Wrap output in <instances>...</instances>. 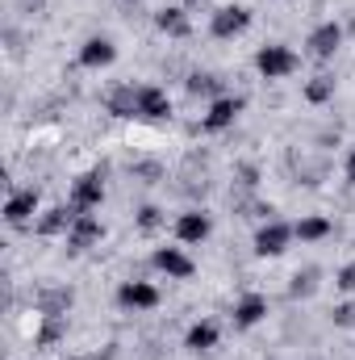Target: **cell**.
<instances>
[{
    "instance_id": "cell-20",
    "label": "cell",
    "mask_w": 355,
    "mask_h": 360,
    "mask_svg": "<svg viewBox=\"0 0 355 360\" xmlns=\"http://www.w3.org/2000/svg\"><path fill=\"white\" fill-rule=\"evenodd\" d=\"M63 331H67V323H63V314H42V331H38V348H51V344H59L63 340Z\"/></svg>"
},
{
    "instance_id": "cell-24",
    "label": "cell",
    "mask_w": 355,
    "mask_h": 360,
    "mask_svg": "<svg viewBox=\"0 0 355 360\" xmlns=\"http://www.w3.org/2000/svg\"><path fill=\"white\" fill-rule=\"evenodd\" d=\"M217 89H222V84H217L213 76H201V72L188 76V92H192V96H201V92H205V96H217Z\"/></svg>"
},
{
    "instance_id": "cell-12",
    "label": "cell",
    "mask_w": 355,
    "mask_h": 360,
    "mask_svg": "<svg viewBox=\"0 0 355 360\" xmlns=\"http://www.w3.org/2000/svg\"><path fill=\"white\" fill-rule=\"evenodd\" d=\"M168 113H172V101H168V92L155 89V84L138 89V117H151V122H159V117H168Z\"/></svg>"
},
{
    "instance_id": "cell-13",
    "label": "cell",
    "mask_w": 355,
    "mask_h": 360,
    "mask_svg": "<svg viewBox=\"0 0 355 360\" xmlns=\"http://www.w3.org/2000/svg\"><path fill=\"white\" fill-rule=\"evenodd\" d=\"M113 59H117V46H113L109 38H88L84 51H80V63H84V68H109Z\"/></svg>"
},
{
    "instance_id": "cell-29",
    "label": "cell",
    "mask_w": 355,
    "mask_h": 360,
    "mask_svg": "<svg viewBox=\"0 0 355 360\" xmlns=\"http://www.w3.org/2000/svg\"><path fill=\"white\" fill-rule=\"evenodd\" d=\"M126 4H134V0H126Z\"/></svg>"
},
{
    "instance_id": "cell-14",
    "label": "cell",
    "mask_w": 355,
    "mask_h": 360,
    "mask_svg": "<svg viewBox=\"0 0 355 360\" xmlns=\"http://www.w3.org/2000/svg\"><path fill=\"white\" fill-rule=\"evenodd\" d=\"M105 109H109L113 117H134V113H138V89H130V84L113 89L105 96Z\"/></svg>"
},
{
    "instance_id": "cell-18",
    "label": "cell",
    "mask_w": 355,
    "mask_h": 360,
    "mask_svg": "<svg viewBox=\"0 0 355 360\" xmlns=\"http://www.w3.org/2000/svg\"><path fill=\"white\" fill-rule=\"evenodd\" d=\"M72 302H76V293L59 285V289H46V293L38 297V310H42V314H67V310H72Z\"/></svg>"
},
{
    "instance_id": "cell-15",
    "label": "cell",
    "mask_w": 355,
    "mask_h": 360,
    "mask_svg": "<svg viewBox=\"0 0 355 360\" xmlns=\"http://www.w3.org/2000/svg\"><path fill=\"white\" fill-rule=\"evenodd\" d=\"M155 25H159L168 38H188V34H192V21L184 17V8H159V13H155Z\"/></svg>"
},
{
    "instance_id": "cell-25",
    "label": "cell",
    "mask_w": 355,
    "mask_h": 360,
    "mask_svg": "<svg viewBox=\"0 0 355 360\" xmlns=\"http://www.w3.org/2000/svg\"><path fill=\"white\" fill-rule=\"evenodd\" d=\"M138 226H142L147 235H151V231H159V226H163V210H155V205H142V210H138Z\"/></svg>"
},
{
    "instance_id": "cell-11",
    "label": "cell",
    "mask_w": 355,
    "mask_h": 360,
    "mask_svg": "<svg viewBox=\"0 0 355 360\" xmlns=\"http://www.w3.org/2000/svg\"><path fill=\"white\" fill-rule=\"evenodd\" d=\"M239 113H243V101L239 96H217L209 105V113H205V130H226Z\"/></svg>"
},
{
    "instance_id": "cell-6",
    "label": "cell",
    "mask_w": 355,
    "mask_h": 360,
    "mask_svg": "<svg viewBox=\"0 0 355 360\" xmlns=\"http://www.w3.org/2000/svg\"><path fill=\"white\" fill-rule=\"evenodd\" d=\"M288 239H293V226L267 222V226H260V235H255V252H260V256H280V252L288 248Z\"/></svg>"
},
{
    "instance_id": "cell-2",
    "label": "cell",
    "mask_w": 355,
    "mask_h": 360,
    "mask_svg": "<svg viewBox=\"0 0 355 360\" xmlns=\"http://www.w3.org/2000/svg\"><path fill=\"white\" fill-rule=\"evenodd\" d=\"M100 201H105V172L92 168V172H84V176L76 180V188H72V210L84 214V210H96Z\"/></svg>"
},
{
    "instance_id": "cell-19",
    "label": "cell",
    "mask_w": 355,
    "mask_h": 360,
    "mask_svg": "<svg viewBox=\"0 0 355 360\" xmlns=\"http://www.w3.org/2000/svg\"><path fill=\"white\" fill-rule=\"evenodd\" d=\"M188 352H209L213 344H217V327L213 323H196V327H188Z\"/></svg>"
},
{
    "instance_id": "cell-7",
    "label": "cell",
    "mask_w": 355,
    "mask_h": 360,
    "mask_svg": "<svg viewBox=\"0 0 355 360\" xmlns=\"http://www.w3.org/2000/svg\"><path fill=\"white\" fill-rule=\"evenodd\" d=\"M100 235H105V226H100L92 214H76V222H72V231H67V248H72V252H84V248H92Z\"/></svg>"
},
{
    "instance_id": "cell-27",
    "label": "cell",
    "mask_w": 355,
    "mask_h": 360,
    "mask_svg": "<svg viewBox=\"0 0 355 360\" xmlns=\"http://www.w3.org/2000/svg\"><path fill=\"white\" fill-rule=\"evenodd\" d=\"M335 285H339L343 293H355V260H351L343 272H339V276H335Z\"/></svg>"
},
{
    "instance_id": "cell-1",
    "label": "cell",
    "mask_w": 355,
    "mask_h": 360,
    "mask_svg": "<svg viewBox=\"0 0 355 360\" xmlns=\"http://www.w3.org/2000/svg\"><path fill=\"white\" fill-rule=\"evenodd\" d=\"M255 68L264 72L267 80H284V76H293V72H297V55H293L288 46L272 42V46H260V55H255Z\"/></svg>"
},
{
    "instance_id": "cell-23",
    "label": "cell",
    "mask_w": 355,
    "mask_h": 360,
    "mask_svg": "<svg viewBox=\"0 0 355 360\" xmlns=\"http://www.w3.org/2000/svg\"><path fill=\"white\" fill-rule=\"evenodd\" d=\"M314 289H318V269L297 272V276H293V285H288V293H293V297H309Z\"/></svg>"
},
{
    "instance_id": "cell-8",
    "label": "cell",
    "mask_w": 355,
    "mask_h": 360,
    "mask_svg": "<svg viewBox=\"0 0 355 360\" xmlns=\"http://www.w3.org/2000/svg\"><path fill=\"white\" fill-rule=\"evenodd\" d=\"M209 231H213V222H209V214H201V210H188V214L176 218L180 243H201V239H209Z\"/></svg>"
},
{
    "instance_id": "cell-26",
    "label": "cell",
    "mask_w": 355,
    "mask_h": 360,
    "mask_svg": "<svg viewBox=\"0 0 355 360\" xmlns=\"http://www.w3.org/2000/svg\"><path fill=\"white\" fill-rule=\"evenodd\" d=\"M335 323H339V327H355V302L335 306Z\"/></svg>"
},
{
    "instance_id": "cell-9",
    "label": "cell",
    "mask_w": 355,
    "mask_h": 360,
    "mask_svg": "<svg viewBox=\"0 0 355 360\" xmlns=\"http://www.w3.org/2000/svg\"><path fill=\"white\" fill-rule=\"evenodd\" d=\"M155 269L168 272V276H176V281H188V276L196 272V264H192L180 248H159V252H155Z\"/></svg>"
},
{
    "instance_id": "cell-10",
    "label": "cell",
    "mask_w": 355,
    "mask_h": 360,
    "mask_svg": "<svg viewBox=\"0 0 355 360\" xmlns=\"http://www.w3.org/2000/svg\"><path fill=\"white\" fill-rule=\"evenodd\" d=\"M339 42H343V30H339L335 21H326V25H318V30L309 34V55H314V59H330V55L339 51Z\"/></svg>"
},
{
    "instance_id": "cell-17",
    "label": "cell",
    "mask_w": 355,
    "mask_h": 360,
    "mask_svg": "<svg viewBox=\"0 0 355 360\" xmlns=\"http://www.w3.org/2000/svg\"><path fill=\"white\" fill-rule=\"evenodd\" d=\"M72 222H76V210H67V205H55V210H46V218L38 222V235H59V231H72Z\"/></svg>"
},
{
    "instance_id": "cell-5",
    "label": "cell",
    "mask_w": 355,
    "mask_h": 360,
    "mask_svg": "<svg viewBox=\"0 0 355 360\" xmlns=\"http://www.w3.org/2000/svg\"><path fill=\"white\" fill-rule=\"evenodd\" d=\"M117 302L126 310H151V306H159V289L147 285V281H130V285L117 289Z\"/></svg>"
},
{
    "instance_id": "cell-28",
    "label": "cell",
    "mask_w": 355,
    "mask_h": 360,
    "mask_svg": "<svg viewBox=\"0 0 355 360\" xmlns=\"http://www.w3.org/2000/svg\"><path fill=\"white\" fill-rule=\"evenodd\" d=\"M347 184H355V147H351V155H347Z\"/></svg>"
},
{
    "instance_id": "cell-4",
    "label": "cell",
    "mask_w": 355,
    "mask_h": 360,
    "mask_svg": "<svg viewBox=\"0 0 355 360\" xmlns=\"http://www.w3.org/2000/svg\"><path fill=\"white\" fill-rule=\"evenodd\" d=\"M34 210H38V188H17V193L4 201V222H8V226H25Z\"/></svg>"
},
{
    "instance_id": "cell-21",
    "label": "cell",
    "mask_w": 355,
    "mask_h": 360,
    "mask_svg": "<svg viewBox=\"0 0 355 360\" xmlns=\"http://www.w3.org/2000/svg\"><path fill=\"white\" fill-rule=\"evenodd\" d=\"M335 96V76H314L309 84H305V101L309 105H326Z\"/></svg>"
},
{
    "instance_id": "cell-22",
    "label": "cell",
    "mask_w": 355,
    "mask_h": 360,
    "mask_svg": "<svg viewBox=\"0 0 355 360\" xmlns=\"http://www.w3.org/2000/svg\"><path fill=\"white\" fill-rule=\"evenodd\" d=\"M293 235H301V239H326L330 235V222L326 218H301L293 226Z\"/></svg>"
},
{
    "instance_id": "cell-16",
    "label": "cell",
    "mask_w": 355,
    "mask_h": 360,
    "mask_svg": "<svg viewBox=\"0 0 355 360\" xmlns=\"http://www.w3.org/2000/svg\"><path fill=\"white\" fill-rule=\"evenodd\" d=\"M264 314H267V302L260 297V293H247V297L234 306V323H239V327H255Z\"/></svg>"
},
{
    "instance_id": "cell-3",
    "label": "cell",
    "mask_w": 355,
    "mask_h": 360,
    "mask_svg": "<svg viewBox=\"0 0 355 360\" xmlns=\"http://www.w3.org/2000/svg\"><path fill=\"white\" fill-rule=\"evenodd\" d=\"M247 25H251V8H243V4L217 8V13H213V21H209L213 38H239V34H243Z\"/></svg>"
}]
</instances>
